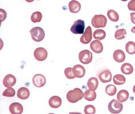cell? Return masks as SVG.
Here are the masks:
<instances>
[{"label": "cell", "instance_id": "7a4b0ae2", "mask_svg": "<svg viewBox=\"0 0 135 114\" xmlns=\"http://www.w3.org/2000/svg\"><path fill=\"white\" fill-rule=\"evenodd\" d=\"M91 24L95 28L105 27L107 23V19L103 15H95L91 20Z\"/></svg>", "mask_w": 135, "mask_h": 114}, {"label": "cell", "instance_id": "8fae6325", "mask_svg": "<svg viewBox=\"0 0 135 114\" xmlns=\"http://www.w3.org/2000/svg\"><path fill=\"white\" fill-rule=\"evenodd\" d=\"M73 73L75 77L81 78L85 75L86 71L83 66L80 65H76L73 68Z\"/></svg>", "mask_w": 135, "mask_h": 114}, {"label": "cell", "instance_id": "e575fe53", "mask_svg": "<svg viewBox=\"0 0 135 114\" xmlns=\"http://www.w3.org/2000/svg\"><path fill=\"white\" fill-rule=\"evenodd\" d=\"M131 31L133 33H135V26L133 27L131 29Z\"/></svg>", "mask_w": 135, "mask_h": 114}, {"label": "cell", "instance_id": "5b68a950", "mask_svg": "<svg viewBox=\"0 0 135 114\" xmlns=\"http://www.w3.org/2000/svg\"><path fill=\"white\" fill-rule=\"evenodd\" d=\"M85 28L84 21L78 20L74 22L71 27V32L75 34H82L84 33Z\"/></svg>", "mask_w": 135, "mask_h": 114}, {"label": "cell", "instance_id": "4fadbf2b", "mask_svg": "<svg viewBox=\"0 0 135 114\" xmlns=\"http://www.w3.org/2000/svg\"><path fill=\"white\" fill-rule=\"evenodd\" d=\"M9 109L12 114H21L23 111L22 105L18 102L12 103L9 106Z\"/></svg>", "mask_w": 135, "mask_h": 114}, {"label": "cell", "instance_id": "ac0fdd59", "mask_svg": "<svg viewBox=\"0 0 135 114\" xmlns=\"http://www.w3.org/2000/svg\"><path fill=\"white\" fill-rule=\"evenodd\" d=\"M30 96V91L26 87L20 88L17 92V97L21 99H26L29 98Z\"/></svg>", "mask_w": 135, "mask_h": 114}, {"label": "cell", "instance_id": "ffe728a7", "mask_svg": "<svg viewBox=\"0 0 135 114\" xmlns=\"http://www.w3.org/2000/svg\"><path fill=\"white\" fill-rule=\"evenodd\" d=\"M87 86L90 91H95L98 86V79L94 77L89 78L88 81Z\"/></svg>", "mask_w": 135, "mask_h": 114}, {"label": "cell", "instance_id": "74e56055", "mask_svg": "<svg viewBox=\"0 0 135 114\" xmlns=\"http://www.w3.org/2000/svg\"><path fill=\"white\" fill-rule=\"evenodd\" d=\"M54 114V113H49V114Z\"/></svg>", "mask_w": 135, "mask_h": 114}, {"label": "cell", "instance_id": "8d00e7d4", "mask_svg": "<svg viewBox=\"0 0 135 114\" xmlns=\"http://www.w3.org/2000/svg\"><path fill=\"white\" fill-rule=\"evenodd\" d=\"M133 92L135 93V85L133 86Z\"/></svg>", "mask_w": 135, "mask_h": 114}, {"label": "cell", "instance_id": "4316f807", "mask_svg": "<svg viewBox=\"0 0 135 114\" xmlns=\"http://www.w3.org/2000/svg\"><path fill=\"white\" fill-rule=\"evenodd\" d=\"M42 16L41 13L39 12H35L33 13L31 17V21L35 23L39 22L41 20Z\"/></svg>", "mask_w": 135, "mask_h": 114}, {"label": "cell", "instance_id": "52a82bcc", "mask_svg": "<svg viewBox=\"0 0 135 114\" xmlns=\"http://www.w3.org/2000/svg\"><path fill=\"white\" fill-rule=\"evenodd\" d=\"M35 58L38 61H43L47 58L48 52L45 48L42 47L37 48L34 52Z\"/></svg>", "mask_w": 135, "mask_h": 114}, {"label": "cell", "instance_id": "7402d4cb", "mask_svg": "<svg viewBox=\"0 0 135 114\" xmlns=\"http://www.w3.org/2000/svg\"><path fill=\"white\" fill-rule=\"evenodd\" d=\"M84 99L89 101H93L96 98V93L95 91H91L88 89L84 93Z\"/></svg>", "mask_w": 135, "mask_h": 114}, {"label": "cell", "instance_id": "484cf974", "mask_svg": "<svg viewBox=\"0 0 135 114\" xmlns=\"http://www.w3.org/2000/svg\"><path fill=\"white\" fill-rule=\"evenodd\" d=\"M126 51L130 55L135 54V43L133 41L128 42L126 45Z\"/></svg>", "mask_w": 135, "mask_h": 114}, {"label": "cell", "instance_id": "9c48e42d", "mask_svg": "<svg viewBox=\"0 0 135 114\" xmlns=\"http://www.w3.org/2000/svg\"><path fill=\"white\" fill-rule=\"evenodd\" d=\"M33 82L35 86L38 88L43 87L46 83L45 77L42 74H38L34 75L33 78Z\"/></svg>", "mask_w": 135, "mask_h": 114}, {"label": "cell", "instance_id": "603a6c76", "mask_svg": "<svg viewBox=\"0 0 135 114\" xmlns=\"http://www.w3.org/2000/svg\"><path fill=\"white\" fill-rule=\"evenodd\" d=\"M106 36V32L103 29H98L95 30L93 33L94 39L99 40H102Z\"/></svg>", "mask_w": 135, "mask_h": 114}, {"label": "cell", "instance_id": "8992f818", "mask_svg": "<svg viewBox=\"0 0 135 114\" xmlns=\"http://www.w3.org/2000/svg\"><path fill=\"white\" fill-rule=\"evenodd\" d=\"M79 57L80 62L84 64H88L92 61L93 55L90 51L85 50L80 52Z\"/></svg>", "mask_w": 135, "mask_h": 114}, {"label": "cell", "instance_id": "d4e9b609", "mask_svg": "<svg viewBox=\"0 0 135 114\" xmlns=\"http://www.w3.org/2000/svg\"><path fill=\"white\" fill-rule=\"evenodd\" d=\"M107 16L109 19L113 22H117L119 20L118 14L116 11L113 10H109L107 12Z\"/></svg>", "mask_w": 135, "mask_h": 114}, {"label": "cell", "instance_id": "f546056e", "mask_svg": "<svg viewBox=\"0 0 135 114\" xmlns=\"http://www.w3.org/2000/svg\"><path fill=\"white\" fill-rule=\"evenodd\" d=\"M95 107L91 104L86 105L84 107V112L85 114H95Z\"/></svg>", "mask_w": 135, "mask_h": 114}, {"label": "cell", "instance_id": "44dd1931", "mask_svg": "<svg viewBox=\"0 0 135 114\" xmlns=\"http://www.w3.org/2000/svg\"><path fill=\"white\" fill-rule=\"evenodd\" d=\"M133 68L130 63H124L122 64L121 67V71L123 74L126 75L131 74L133 72Z\"/></svg>", "mask_w": 135, "mask_h": 114}, {"label": "cell", "instance_id": "2e32d148", "mask_svg": "<svg viewBox=\"0 0 135 114\" xmlns=\"http://www.w3.org/2000/svg\"><path fill=\"white\" fill-rule=\"evenodd\" d=\"M69 8L71 12L77 13L80 11L81 4L78 1L73 0L69 3Z\"/></svg>", "mask_w": 135, "mask_h": 114}, {"label": "cell", "instance_id": "ba28073f", "mask_svg": "<svg viewBox=\"0 0 135 114\" xmlns=\"http://www.w3.org/2000/svg\"><path fill=\"white\" fill-rule=\"evenodd\" d=\"M92 30L90 26L86 28L84 33L80 38V41L84 44H87L91 41L92 39Z\"/></svg>", "mask_w": 135, "mask_h": 114}, {"label": "cell", "instance_id": "30bf717a", "mask_svg": "<svg viewBox=\"0 0 135 114\" xmlns=\"http://www.w3.org/2000/svg\"><path fill=\"white\" fill-rule=\"evenodd\" d=\"M16 79L14 75L8 74L6 75L3 80V84L7 88H11L16 83Z\"/></svg>", "mask_w": 135, "mask_h": 114}, {"label": "cell", "instance_id": "4dcf8cb0", "mask_svg": "<svg viewBox=\"0 0 135 114\" xmlns=\"http://www.w3.org/2000/svg\"><path fill=\"white\" fill-rule=\"evenodd\" d=\"M16 92L15 89L12 88H8L4 90L3 95L7 97H12L15 95Z\"/></svg>", "mask_w": 135, "mask_h": 114}, {"label": "cell", "instance_id": "836d02e7", "mask_svg": "<svg viewBox=\"0 0 135 114\" xmlns=\"http://www.w3.org/2000/svg\"><path fill=\"white\" fill-rule=\"evenodd\" d=\"M130 18L132 22L135 24V13L132 12L130 13Z\"/></svg>", "mask_w": 135, "mask_h": 114}, {"label": "cell", "instance_id": "f1b7e54d", "mask_svg": "<svg viewBox=\"0 0 135 114\" xmlns=\"http://www.w3.org/2000/svg\"><path fill=\"white\" fill-rule=\"evenodd\" d=\"M117 89L115 86L113 84L107 85L105 88V92L109 96H114L117 92Z\"/></svg>", "mask_w": 135, "mask_h": 114}, {"label": "cell", "instance_id": "7c38bea8", "mask_svg": "<svg viewBox=\"0 0 135 114\" xmlns=\"http://www.w3.org/2000/svg\"><path fill=\"white\" fill-rule=\"evenodd\" d=\"M98 77L100 80L103 83H107L111 81L112 74L108 70H105L99 74Z\"/></svg>", "mask_w": 135, "mask_h": 114}, {"label": "cell", "instance_id": "6da1fadb", "mask_svg": "<svg viewBox=\"0 0 135 114\" xmlns=\"http://www.w3.org/2000/svg\"><path fill=\"white\" fill-rule=\"evenodd\" d=\"M84 97L83 91L79 88H75L73 90H70L66 95L67 99L71 103H75L81 100Z\"/></svg>", "mask_w": 135, "mask_h": 114}, {"label": "cell", "instance_id": "3957f363", "mask_svg": "<svg viewBox=\"0 0 135 114\" xmlns=\"http://www.w3.org/2000/svg\"><path fill=\"white\" fill-rule=\"evenodd\" d=\"M30 32L32 39L35 42H41L45 38V31L40 27H36L33 28L30 30Z\"/></svg>", "mask_w": 135, "mask_h": 114}, {"label": "cell", "instance_id": "d6986e66", "mask_svg": "<svg viewBox=\"0 0 135 114\" xmlns=\"http://www.w3.org/2000/svg\"><path fill=\"white\" fill-rule=\"evenodd\" d=\"M129 94L127 90L122 89L120 90L118 93L117 95V99L118 101L120 103L126 101L128 99Z\"/></svg>", "mask_w": 135, "mask_h": 114}, {"label": "cell", "instance_id": "83f0119b", "mask_svg": "<svg viewBox=\"0 0 135 114\" xmlns=\"http://www.w3.org/2000/svg\"><path fill=\"white\" fill-rule=\"evenodd\" d=\"M126 35V31L124 29H120L115 32L114 37L117 40H122L125 38Z\"/></svg>", "mask_w": 135, "mask_h": 114}, {"label": "cell", "instance_id": "d6a6232c", "mask_svg": "<svg viewBox=\"0 0 135 114\" xmlns=\"http://www.w3.org/2000/svg\"><path fill=\"white\" fill-rule=\"evenodd\" d=\"M128 7L129 10L135 11V0L130 1L128 3Z\"/></svg>", "mask_w": 135, "mask_h": 114}, {"label": "cell", "instance_id": "277c9868", "mask_svg": "<svg viewBox=\"0 0 135 114\" xmlns=\"http://www.w3.org/2000/svg\"><path fill=\"white\" fill-rule=\"evenodd\" d=\"M108 109L112 114H117L121 112L123 109V104L117 100L113 99L109 103Z\"/></svg>", "mask_w": 135, "mask_h": 114}, {"label": "cell", "instance_id": "e0dca14e", "mask_svg": "<svg viewBox=\"0 0 135 114\" xmlns=\"http://www.w3.org/2000/svg\"><path fill=\"white\" fill-rule=\"evenodd\" d=\"M114 59L117 62L122 63L124 61L126 58L124 52L121 50H116L113 54Z\"/></svg>", "mask_w": 135, "mask_h": 114}, {"label": "cell", "instance_id": "cb8c5ba5", "mask_svg": "<svg viewBox=\"0 0 135 114\" xmlns=\"http://www.w3.org/2000/svg\"><path fill=\"white\" fill-rule=\"evenodd\" d=\"M113 81L115 84L120 85L125 83L126 78L122 74H117L114 76Z\"/></svg>", "mask_w": 135, "mask_h": 114}, {"label": "cell", "instance_id": "d590c367", "mask_svg": "<svg viewBox=\"0 0 135 114\" xmlns=\"http://www.w3.org/2000/svg\"><path fill=\"white\" fill-rule=\"evenodd\" d=\"M69 114H83L81 113L77 112H71L69 113Z\"/></svg>", "mask_w": 135, "mask_h": 114}, {"label": "cell", "instance_id": "5bb4252c", "mask_svg": "<svg viewBox=\"0 0 135 114\" xmlns=\"http://www.w3.org/2000/svg\"><path fill=\"white\" fill-rule=\"evenodd\" d=\"M90 48L93 52L99 54L102 52L103 47L102 42L98 40L92 41L90 44Z\"/></svg>", "mask_w": 135, "mask_h": 114}, {"label": "cell", "instance_id": "9a60e30c", "mask_svg": "<svg viewBox=\"0 0 135 114\" xmlns=\"http://www.w3.org/2000/svg\"><path fill=\"white\" fill-rule=\"evenodd\" d=\"M49 104L52 108H57L60 107L62 103L61 98L57 96H53L50 99Z\"/></svg>", "mask_w": 135, "mask_h": 114}, {"label": "cell", "instance_id": "1f68e13d", "mask_svg": "<svg viewBox=\"0 0 135 114\" xmlns=\"http://www.w3.org/2000/svg\"><path fill=\"white\" fill-rule=\"evenodd\" d=\"M64 73L65 76L68 79H73L75 78L73 73V69L71 67H68L65 69Z\"/></svg>", "mask_w": 135, "mask_h": 114}]
</instances>
